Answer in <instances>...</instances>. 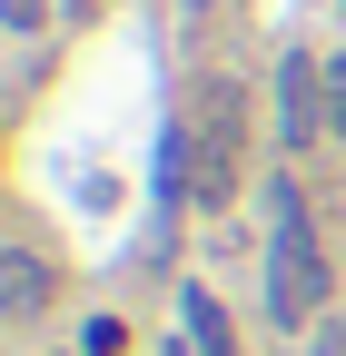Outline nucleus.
<instances>
[{
	"mask_svg": "<svg viewBox=\"0 0 346 356\" xmlns=\"http://www.w3.org/2000/svg\"><path fill=\"white\" fill-rule=\"evenodd\" d=\"M267 218H277V238H267V317H277V327H317L336 267H327V248H317V228H307L297 178H267Z\"/></svg>",
	"mask_w": 346,
	"mask_h": 356,
	"instance_id": "1",
	"label": "nucleus"
},
{
	"mask_svg": "<svg viewBox=\"0 0 346 356\" xmlns=\"http://www.w3.org/2000/svg\"><path fill=\"white\" fill-rule=\"evenodd\" d=\"M238 149H247V119H238V89H198V109L179 129V178L198 208H228L238 198Z\"/></svg>",
	"mask_w": 346,
	"mask_h": 356,
	"instance_id": "2",
	"label": "nucleus"
},
{
	"mask_svg": "<svg viewBox=\"0 0 346 356\" xmlns=\"http://www.w3.org/2000/svg\"><path fill=\"white\" fill-rule=\"evenodd\" d=\"M50 297H60L50 257H40V248H10V277H0V317H10V327H30V317H40Z\"/></svg>",
	"mask_w": 346,
	"mask_h": 356,
	"instance_id": "3",
	"label": "nucleus"
},
{
	"mask_svg": "<svg viewBox=\"0 0 346 356\" xmlns=\"http://www.w3.org/2000/svg\"><path fill=\"white\" fill-rule=\"evenodd\" d=\"M179 317H188V346H198V356H238V327H228V307L208 297V287L179 297Z\"/></svg>",
	"mask_w": 346,
	"mask_h": 356,
	"instance_id": "4",
	"label": "nucleus"
},
{
	"mask_svg": "<svg viewBox=\"0 0 346 356\" xmlns=\"http://www.w3.org/2000/svg\"><path fill=\"white\" fill-rule=\"evenodd\" d=\"M327 129L346 139V60H327Z\"/></svg>",
	"mask_w": 346,
	"mask_h": 356,
	"instance_id": "5",
	"label": "nucleus"
},
{
	"mask_svg": "<svg viewBox=\"0 0 346 356\" xmlns=\"http://www.w3.org/2000/svg\"><path fill=\"white\" fill-rule=\"evenodd\" d=\"M307 356H346V317H317V346Z\"/></svg>",
	"mask_w": 346,
	"mask_h": 356,
	"instance_id": "6",
	"label": "nucleus"
}]
</instances>
